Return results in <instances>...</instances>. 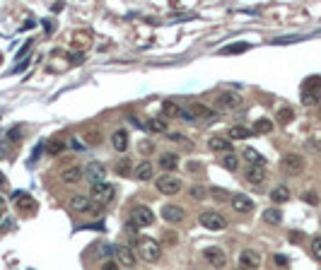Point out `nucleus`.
<instances>
[{
    "label": "nucleus",
    "instance_id": "4",
    "mask_svg": "<svg viewBox=\"0 0 321 270\" xmlns=\"http://www.w3.org/2000/svg\"><path fill=\"white\" fill-rule=\"evenodd\" d=\"M114 193H116V188L104 181V184L92 186V195H89V198H92V203H94V205L104 207V205H109L111 200H114Z\"/></svg>",
    "mask_w": 321,
    "mask_h": 270
},
{
    "label": "nucleus",
    "instance_id": "45",
    "mask_svg": "<svg viewBox=\"0 0 321 270\" xmlns=\"http://www.w3.org/2000/svg\"><path fill=\"white\" fill-rule=\"evenodd\" d=\"M167 140H172V142H181V140H184V135H181V133H169V138H167Z\"/></svg>",
    "mask_w": 321,
    "mask_h": 270
},
{
    "label": "nucleus",
    "instance_id": "47",
    "mask_svg": "<svg viewBox=\"0 0 321 270\" xmlns=\"http://www.w3.org/2000/svg\"><path fill=\"white\" fill-rule=\"evenodd\" d=\"M68 58H70V61H73V63L78 65V63H82V53H73V56H68Z\"/></svg>",
    "mask_w": 321,
    "mask_h": 270
},
{
    "label": "nucleus",
    "instance_id": "42",
    "mask_svg": "<svg viewBox=\"0 0 321 270\" xmlns=\"http://www.w3.org/2000/svg\"><path fill=\"white\" fill-rule=\"evenodd\" d=\"M273 260H276V265H283V268L288 265V256H280V253H276V256H273Z\"/></svg>",
    "mask_w": 321,
    "mask_h": 270
},
{
    "label": "nucleus",
    "instance_id": "24",
    "mask_svg": "<svg viewBox=\"0 0 321 270\" xmlns=\"http://www.w3.org/2000/svg\"><path fill=\"white\" fill-rule=\"evenodd\" d=\"M133 176L138 179V181H150V179H152V164L147 162V159H145V162H140L138 167H135Z\"/></svg>",
    "mask_w": 321,
    "mask_h": 270
},
{
    "label": "nucleus",
    "instance_id": "21",
    "mask_svg": "<svg viewBox=\"0 0 321 270\" xmlns=\"http://www.w3.org/2000/svg\"><path fill=\"white\" fill-rule=\"evenodd\" d=\"M242 157H244V159H246L249 164H251V167H266V157H263L261 152H256L254 147H246Z\"/></svg>",
    "mask_w": 321,
    "mask_h": 270
},
{
    "label": "nucleus",
    "instance_id": "51",
    "mask_svg": "<svg viewBox=\"0 0 321 270\" xmlns=\"http://www.w3.org/2000/svg\"><path fill=\"white\" fill-rule=\"evenodd\" d=\"M0 220H3V210H0Z\"/></svg>",
    "mask_w": 321,
    "mask_h": 270
},
{
    "label": "nucleus",
    "instance_id": "13",
    "mask_svg": "<svg viewBox=\"0 0 321 270\" xmlns=\"http://www.w3.org/2000/svg\"><path fill=\"white\" fill-rule=\"evenodd\" d=\"M244 176H246V181H249V184H254V186H261L268 179L266 167H249Z\"/></svg>",
    "mask_w": 321,
    "mask_h": 270
},
{
    "label": "nucleus",
    "instance_id": "16",
    "mask_svg": "<svg viewBox=\"0 0 321 270\" xmlns=\"http://www.w3.org/2000/svg\"><path fill=\"white\" fill-rule=\"evenodd\" d=\"M82 179H85V174H82L80 167H68V169L61 172V181H63V184H78Z\"/></svg>",
    "mask_w": 321,
    "mask_h": 270
},
{
    "label": "nucleus",
    "instance_id": "32",
    "mask_svg": "<svg viewBox=\"0 0 321 270\" xmlns=\"http://www.w3.org/2000/svg\"><path fill=\"white\" fill-rule=\"evenodd\" d=\"M249 48H251V46H249V43H232V46H225V48H222L220 53L222 56H232V53H244V51H249Z\"/></svg>",
    "mask_w": 321,
    "mask_h": 270
},
{
    "label": "nucleus",
    "instance_id": "52",
    "mask_svg": "<svg viewBox=\"0 0 321 270\" xmlns=\"http://www.w3.org/2000/svg\"><path fill=\"white\" fill-rule=\"evenodd\" d=\"M319 225H321V217H319Z\"/></svg>",
    "mask_w": 321,
    "mask_h": 270
},
{
    "label": "nucleus",
    "instance_id": "49",
    "mask_svg": "<svg viewBox=\"0 0 321 270\" xmlns=\"http://www.w3.org/2000/svg\"><path fill=\"white\" fill-rule=\"evenodd\" d=\"M5 186H8V179H5V176L0 174V188H5Z\"/></svg>",
    "mask_w": 321,
    "mask_h": 270
},
{
    "label": "nucleus",
    "instance_id": "37",
    "mask_svg": "<svg viewBox=\"0 0 321 270\" xmlns=\"http://www.w3.org/2000/svg\"><path fill=\"white\" fill-rule=\"evenodd\" d=\"M46 150H48V154H61V152L66 150V145H63L61 140H54V142L46 145Z\"/></svg>",
    "mask_w": 321,
    "mask_h": 270
},
{
    "label": "nucleus",
    "instance_id": "25",
    "mask_svg": "<svg viewBox=\"0 0 321 270\" xmlns=\"http://www.w3.org/2000/svg\"><path fill=\"white\" fill-rule=\"evenodd\" d=\"M244 138H251V128H246V126H232V128L227 130V140H244Z\"/></svg>",
    "mask_w": 321,
    "mask_h": 270
},
{
    "label": "nucleus",
    "instance_id": "44",
    "mask_svg": "<svg viewBox=\"0 0 321 270\" xmlns=\"http://www.w3.org/2000/svg\"><path fill=\"white\" fill-rule=\"evenodd\" d=\"M140 152H143V154H150V152H152V142H140Z\"/></svg>",
    "mask_w": 321,
    "mask_h": 270
},
{
    "label": "nucleus",
    "instance_id": "33",
    "mask_svg": "<svg viewBox=\"0 0 321 270\" xmlns=\"http://www.w3.org/2000/svg\"><path fill=\"white\" fill-rule=\"evenodd\" d=\"M273 130V123L268 119H258L254 123V128H251V133H258V135H263V133H271Z\"/></svg>",
    "mask_w": 321,
    "mask_h": 270
},
{
    "label": "nucleus",
    "instance_id": "27",
    "mask_svg": "<svg viewBox=\"0 0 321 270\" xmlns=\"http://www.w3.org/2000/svg\"><path fill=\"white\" fill-rule=\"evenodd\" d=\"M288 198H290V188H288V186H276V188L271 191V200H273L276 205L285 203Z\"/></svg>",
    "mask_w": 321,
    "mask_h": 270
},
{
    "label": "nucleus",
    "instance_id": "43",
    "mask_svg": "<svg viewBox=\"0 0 321 270\" xmlns=\"http://www.w3.org/2000/svg\"><path fill=\"white\" fill-rule=\"evenodd\" d=\"M101 270H119V263H116V260H106V263L101 265Z\"/></svg>",
    "mask_w": 321,
    "mask_h": 270
},
{
    "label": "nucleus",
    "instance_id": "41",
    "mask_svg": "<svg viewBox=\"0 0 321 270\" xmlns=\"http://www.w3.org/2000/svg\"><path fill=\"white\" fill-rule=\"evenodd\" d=\"M191 195H193L196 200H203V198L208 195V191H205L203 186H193V188H191Z\"/></svg>",
    "mask_w": 321,
    "mask_h": 270
},
{
    "label": "nucleus",
    "instance_id": "18",
    "mask_svg": "<svg viewBox=\"0 0 321 270\" xmlns=\"http://www.w3.org/2000/svg\"><path fill=\"white\" fill-rule=\"evenodd\" d=\"M188 114H191V116H193V121L196 119H215V111H212L210 106H203V104H191V106H188Z\"/></svg>",
    "mask_w": 321,
    "mask_h": 270
},
{
    "label": "nucleus",
    "instance_id": "29",
    "mask_svg": "<svg viewBox=\"0 0 321 270\" xmlns=\"http://www.w3.org/2000/svg\"><path fill=\"white\" fill-rule=\"evenodd\" d=\"M220 164L227 169V172H237V169H239V157H237V154H232V152H230V154H222Z\"/></svg>",
    "mask_w": 321,
    "mask_h": 270
},
{
    "label": "nucleus",
    "instance_id": "40",
    "mask_svg": "<svg viewBox=\"0 0 321 270\" xmlns=\"http://www.w3.org/2000/svg\"><path fill=\"white\" fill-rule=\"evenodd\" d=\"M85 142H87V145H99L101 135L97 133V130H92V133H87V135H85Z\"/></svg>",
    "mask_w": 321,
    "mask_h": 270
},
{
    "label": "nucleus",
    "instance_id": "23",
    "mask_svg": "<svg viewBox=\"0 0 321 270\" xmlns=\"http://www.w3.org/2000/svg\"><path fill=\"white\" fill-rule=\"evenodd\" d=\"M208 147H210L212 152H222V154H230V152H232V142L225 140V138H210V140H208Z\"/></svg>",
    "mask_w": 321,
    "mask_h": 270
},
{
    "label": "nucleus",
    "instance_id": "19",
    "mask_svg": "<svg viewBox=\"0 0 321 270\" xmlns=\"http://www.w3.org/2000/svg\"><path fill=\"white\" fill-rule=\"evenodd\" d=\"M15 203H17V207H20L22 212H34V210H36V200L27 193H15Z\"/></svg>",
    "mask_w": 321,
    "mask_h": 270
},
{
    "label": "nucleus",
    "instance_id": "9",
    "mask_svg": "<svg viewBox=\"0 0 321 270\" xmlns=\"http://www.w3.org/2000/svg\"><path fill=\"white\" fill-rule=\"evenodd\" d=\"M203 258L208 260L212 268H218V270H222L225 265H227V253H225L220 246H208V249L203 251Z\"/></svg>",
    "mask_w": 321,
    "mask_h": 270
},
{
    "label": "nucleus",
    "instance_id": "6",
    "mask_svg": "<svg viewBox=\"0 0 321 270\" xmlns=\"http://www.w3.org/2000/svg\"><path fill=\"white\" fill-rule=\"evenodd\" d=\"M198 222L205 229H212V232H218V229L227 227V220H225V217H222L218 210H203V212L198 215Z\"/></svg>",
    "mask_w": 321,
    "mask_h": 270
},
{
    "label": "nucleus",
    "instance_id": "30",
    "mask_svg": "<svg viewBox=\"0 0 321 270\" xmlns=\"http://www.w3.org/2000/svg\"><path fill=\"white\" fill-rule=\"evenodd\" d=\"M278 121L283 123V126H288V123H292V119H295V111L290 106H278Z\"/></svg>",
    "mask_w": 321,
    "mask_h": 270
},
{
    "label": "nucleus",
    "instance_id": "38",
    "mask_svg": "<svg viewBox=\"0 0 321 270\" xmlns=\"http://www.w3.org/2000/svg\"><path fill=\"white\" fill-rule=\"evenodd\" d=\"M311 253H314V258L321 263V237H314V239H311Z\"/></svg>",
    "mask_w": 321,
    "mask_h": 270
},
{
    "label": "nucleus",
    "instance_id": "39",
    "mask_svg": "<svg viewBox=\"0 0 321 270\" xmlns=\"http://www.w3.org/2000/svg\"><path fill=\"white\" fill-rule=\"evenodd\" d=\"M302 200L309 203V205H319V195L314 193V191H304V193H302Z\"/></svg>",
    "mask_w": 321,
    "mask_h": 270
},
{
    "label": "nucleus",
    "instance_id": "36",
    "mask_svg": "<svg viewBox=\"0 0 321 270\" xmlns=\"http://www.w3.org/2000/svg\"><path fill=\"white\" fill-rule=\"evenodd\" d=\"M208 193L212 195V198H215V200H218V203H225V200H227V198H230V193H227V191H225V188H218V186H212L210 191H208Z\"/></svg>",
    "mask_w": 321,
    "mask_h": 270
},
{
    "label": "nucleus",
    "instance_id": "20",
    "mask_svg": "<svg viewBox=\"0 0 321 270\" xmlns=\"http://www.w3.org/2000/svg\"><path fill=\"white\" fill-rule=\"evenodd\" d=\"M111 145H114L116 152H126L128 150V133H126V130H116V133L111 135Z\"/></svg>",
    "mask_w": 321,
    "mask_h": 270
},
{
    "label": "nucleus",
    "instance_id": "2",
    "mask_svg": "<svg viewBox=\"0 0 321 270\" xmlns=\"http://www.w3.org/2000/svg\"><path fill=\"white\" fill-rule=\"evenodd\" d=\"M321 97V77L319 75H311L304 80V85H302V104L304 106H311V104H316Z\"/></svg>",
    "mask_w": 321,
    "mask_h": 270
},
{
    "label": "nucleus",
    "instance_id": "26",
    "mask_svg": "<svg viewBox=\"0 0 321 270\" xmlns=\"http://www.w3.org/2000/svg\"><path fill=\"white\" fill-rule=\"evenodd\" d=\"M263 222H268V225H283V210L280 207L263 210Z\"/></svg>",
    "mask_w": 321,
    "mask_h": 270
},
{
    "label": "nucleus",
    "instance_id": "11",
    "mask_svg": "<svg viewBox=\"0 0 321 270\" xmlns=\"http://www.w3.org/2000/svg\"><path fill=\"white\" fill-rule=\"evenodd\" d=\"M184 217H186V212H184V207H181V205H172V203H167V205L162 207V220L169 222V225H179V222H184Z\"/></svg>",
    "mask_w": 321,
    "mask_h": 270
},
{
    "label": "nucleus",
    "instance_id": "48",
    "mask_svg": "<svg viewBox=\"0 0 321 270\" xmlns=\"http://www.w3.org/2000/svg\"><path fill=\"white\" fill-rule=\"evenodd\" d=\"M5 154H8V147H5V145H0V159H3Z\"/></svg>",
    "mask_w": 321,
    "mask_h": 270
},
{
    "label": "nucleus",
    "instance_id": "8",
    "mask_svg": "<svg viewBox=\"0 0 321 270\" xmlns=\"http://www.w3.org/2000/svg\"><path fill=\"white\" fill-rule=\"evenodd\" d=\"M82 174H85V179H87L92 186L97 184H104V176H106V167L101 162H89L85 169H82Z\"/></svg>",
    "mask_w": 321,
    "mask_h": 270
},
{
    "label": "nucleus",
    "instance_id": "7",
    "mask_svg": "<svg viewBox=\"0 0 321 270\" xmlns=\"http://www.w3.org/2000/svg\"><path fill=\"white\" fill-rule=\"evenodd\" d=\"M157 191L162 195H177L181 191V179L172 176V174H165V176L157 179Z\"/></svg>",
    "mask_w": 321,
    "mask_h": 270
},
{
    "label": "nucleus",
    "instance_id": "12",
    "mask_svg": "<svg viewBox=\"0 0 321 270\" xmlns=\"http://www.w3.org/2000/svg\"><path fill=\"white\" fill-rule=\"evenodd\" d=\"M94 205L89 195H82V193H75L70 195V210L73 212H89V207Z\"/></svg>",
    "mask_w": 321,
    "mask_h": 270
},
{
    "label": "nucleus",
    "instance_id": "35",
    "mask_svg": "<svg viewBox=\"0 0 321 270\" xmlns=\"http://www.w3.org/2000/svg\"><path fill=\"white\" fill-rule=\"evenodd\" d=\"M73 41H75L78 48H82V46H87V43L92 41V36H89L87 32H75V34H73Z\"/></svg>",
    "mask_w": 321,
    "mask_h": 270
},
{
    "label": "nucleus",
    "instance_id": "5",
    "mask_svg": "<svg viewBox=\"0 0 321 270\" xmlns=\"http://www.w3.org/2000/svg\"><path fill=\"white\" fill-rule=\"evenodd\" d=\"M304 157L299 154V152H288L283 159H280V169L285 174H290V176H297V174H302V169H304Z\"/></svg>",
    "mask_w": 321,
    "mask_h": 270
},
{
    "label": "nucleus",
    "instance_id": "31",
    "mask_svg": "<svg viewBox=\"0 0 321 270\" xmlns=\"http://www.w3.org/2000/svg\"><path fill=\"white\" fill-rule=\"evenodd\" d=\"M145 128L150 133H167V121L165 119H150L145 123Z\"/></svg>",
    "mask_w": 321,
    "mask_h": 270
},
{
    "label": "nucleus",
    "instance_id": "28",
    "mask_svg": "<svg viewBox=\"0 0 321 270\" xmlns=\"http://www.w3.org/2000/svg\"><path fill=\"white\" fill-rule=\"evenodd\" d=\"M114 169H116V174H119V176H128V174L133 172V162H131V157H121V159L116 162V167H114Z\"/></svg>",
    "mask_w": 321,
    "mask_h": 270
},
{
    "label": "nucleus",
    "instance_id": "50",
    "mask_svg": "<svg viewBox=\"0 0 321 270\" xmlns=\"http://www.w3.org/2000/svg\"><path fill=\"white\" fill-rule=\"evenodd\" d=\"M0 210H3V198H0Z\"/></svg>",
    "mask_w": 321,
    "mask_h": 270
},
{
    "label": "nucleus",
    "instance_id": "22",
    "mask_svg": "<svg viewBox=\"0 0 321 270\" xmlns=\"http://www.w3.org/2000/svg\"><path fill=\"white\" fill-rule=\"evenodd\" d=\"M159 167L165 169V174L174 172V169L179 167V154H174V152H165V154L159 157Z\"/></svg>",
    "mask_w": 321,
    "mask_h": 270
},
{
    "label": "nucleus",
    "instance_id": "46",
    "mask_svg": "<svg viewBox=\"0 0 321 270\" xmlns=\"http://www.w3.org/2000/svg\"><path fill=\"white\" fill-rule=\"evenodd\" d=\"M186 169H188V172H200L203 167H200L198 162H188V164H186Z\"/></svg>",
    "mask_w": 321,
    "mask_h": 270
},
{
    "label": "nucleus",
    "instance_id": "15",
    "mask_svg": "<svg viewBox=\"0 0 321 270\" xmlns=\"http://www.w3.org/2000/svg\"><path fill=\"white\" fill-rule=\"evenodd\" d=\"M215 104H218V109H225V111H227V109H237V106H239V104H242V99H239V94H234V92H225V94L218 97Z\"/></svg>",
    "mask_w": 321,
    "mask_h": 270
},
{
    "label": "nucleus",
    "instance_id": "17",
    "mask_svg": "<svg viewBox=\"0 0 321 270\" xmlns=\"http://www.w3.org/2000/svg\"><path fill=\"white\" fill-rule=\"evenodd\" d=\"M232 207L244 215V212H251L254 210V200L249 195H232Z\"/></svg>",
    "mask_w": 321,
    "mask_h": 270
},
{
    "label": "nucleus",
    "instance_id": "3",
    "mask_svg": "<svg viewBox=\"0 0 321 270\" xmlns=\"http://www.w3.org/2000/svg\"><path fill=\"white\" fill-rule=\"evenodd\" d=\"M128 222H131V227L133 229H145V227H152V225H155V215H152L150 207L138 205V207H133Z\"/></svg>",
    "mask_w": 321,
    "mask_h": 270
},
{
    "label": "nucleus",
    "instance_id": "1",
    "mask_svg": "<svg viewBox=\"0 0 321 270\" xmlns=\"http://www.w3.org/2000/svg\"><path fill=\"white\" fill-rule=\"evenodd\" d=\"M135 249H138V253H140V258L147 260V263H157V260L162 258V244L155 241V239H150V237L138 239Z\"/></svg>",
    "mask_w": 321,
    "mask_h": 270
},
{
    "label": "nucleus",
    "instance_id": "14",
    "mask_svg": "<svg viewBox=\"0 0 321 270\" xmlns=\"http://www.w3.org/2000/svg\"><path fill=\"white\" fill-rule=\"evenodd\" d=\"M116 258H119V263H121V265H126V268H133L135 265V253L133 251H131V246H116Z\"/></svg>",
    "mask_w": 321,
    "mask_h": 270
},
{
    "label": "nucleus",
    "instance_id": "10",
    "mask_svg": "<svg viewBox=\"0 0 321 270\" xmlns=\"http://www.w3.org/2000/svg\"><path fill=\"white\" fill-rule=\"evenodd\" d=\"M261 268V253L254 249H246L239 253V270H258Z\"/></svg>",
    "mask_w": 321,
    "mask_h": 270
},
{
    "label": "nucleus",
    "instance_id": "34",
    "mask_svg": "<svg viewBox=\"0 0 321 270\" xmlns=\"http://www.w3.org/2000/svg\"><path fill=\"white\" fill-rule=\"evenodd\" d=\"M179 111H181V109H179L174 101H165V104H162V114H165V121L179 116Z\"/></svg>",
    "mask_w": 321,
    "mask_h": 270
}]
</instances>
